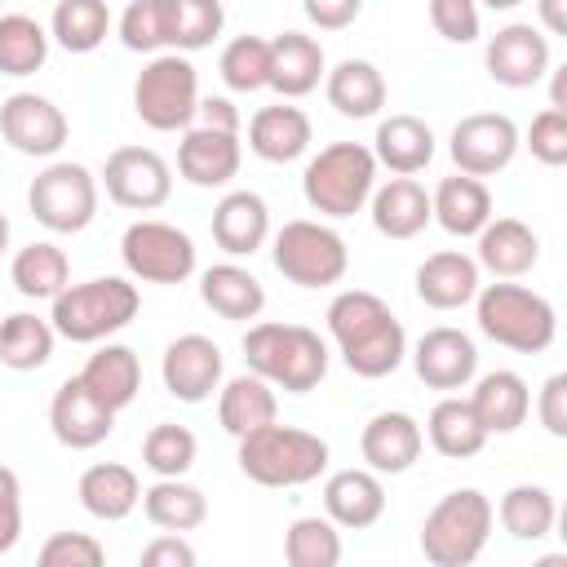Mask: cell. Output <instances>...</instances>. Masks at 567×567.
Here are the masks:
<instances>
[{"mask_svg":"<svg viewBox=\"0 0 567 567\" xmlns=\"http://www.w3.org/2000/svg\"><path fill=\"white\" fill-rule=\"evenodd\" d=\"M75 492H80V505L93 518H102V523H120V518H128L142 505V478L128 465H120V461L89 465L80 474V487Z\"/></svg>","mask_w":567,"mask_h":567,"instance_id":"31","label":"cell"},{"mask_svg":"<svg viewBox=\"0 0 567 567\" xmlns=\"http://www.w3.org/2000/svg\"><path fill=\"white\" fill-rule=\"evenodd\" d=\"M244 363L288 394H310L328 377V346L306 323H252L244 332Z\"/></svg>","mask_w":567,"mask_h":567,"instance_id":"2","label":"cell"},{"mask_svg":"<svg viewBox=\"0 0 567 567\" xmlns=\"http://www.w3.org/2000/svg\"><path fill=\"white\" fill-rule=\"evenodd\" d=\"M554 84H549V106L554 111H567V66H549Z\"/></svg>","mask_w":567,"mask_h":567,"instance_id":"57","label":"cell"},{"mask_svg":"<svg viewBox=\"0 0 567 567\" xmlns=\"http://www.w3.org/2000/svg\"><path fill=\"white\" fill-rule=\"evenodd\" d=\"M142 509L159 532H195L208 518V496L182 478H155L142 492Z\"/></svg>","mask_w":567,"mask_h":567,"instance_id":"38","label":"cell"},{"mask_svg":"<svg viewBox=\"0 0 567 567\" xmlns=\"http://www.w3.org/2000/svg\"><path fill=\"white\" fill-rule=\"evenodd\" d=\"M221 22H226L221 0H168V49L173 53L208 49L221 35Z\"/></svg>","mask_w":567,"mask_h":567,"instance_id":"43","label":"cell"},{"mask_svg":"<svg viewBox=\"0 0 567 567\" xmlns=\"http://www.w3.org/2000/svg\"><path fill=\"white\" fill-rule=\"evenodd\" d=\"M412 368L430 390H465L478 372V350L461 328H430L412 350Z\"/></svg>","mask_w":567,"mask_h":567,"instance_id":"18","label":"cell"},{"mask_svg":"<svg viewBox=\"0 0 567 567\" xmlns=\"http://www.w3.org/2000/svg\"><path fill=\"white\" fill-rule=\"evenodd\" d=\"M80 381H84L111 412H120V408H128V403L137 399V390H142V363H137V354H133L128 346L106 341L97 354H89Z\"/></svg>","mask_w":567,"mask_h":567,"instance_id":"36","label":"cell"},{"mask_svg":"<svg viewBox=\"0 0 567 567\" xmlns=\"http://www.w3.org/2000/svg\"><path fill=\"white\" fill-rule=\"evenodd\" d=\"M137 306H142L137 284L106 275V279H89V284H66L53 297L49 323L58 337H66L75 346H93V341H106L111 332L128 328L137 319Z\"/></svg>","mask_w":567,"mask_h":567,"instance_id":"3","label":"cell"},{"mask_svg":"<svg viewBox=\"0 0 567 567\" xmlns=\"http://www.w3.org/2000/svg\"><path fill=\"white\" fill-rule=\"evenodd\" d=\"M328 106L346 120H372L385 106V75L368 58H341L332 71H323Z\"/></svg>","mask_w":567,"mask_h":567,"instance_id":"28","label":"cell"},{"mask_svg":"<svg viewBox=\"0 0 567 567\" xmlns=\"http://www.w3.org/2000/svg\"><path fill=\"white\" fill-rule=\"evenodd\" d=\"M0 4H4V0H0Z\"/></svg>","mask_w":567,"mask_h":567,"instance_id":"60","label":"cell"},{"mask_svg":"<svg viewBox=\"0 0 567 567\" xmlns=\"http://www.w3.org/2000/svg\"><path fill=\"white\" fill-rule=\"evenodd\" d=\"M421 447H425V430L408 412H377L363 425V434H359V452H363L368 470H377V474H403V470H412L416 456H421Z\"/></svg>","mask_w":567,"mask_h":567,"instance_id":"19","label":"cell"},{"mask_svg":"<svg viewBox=\"0 0 567 567\" xmlns=\"http://www.w3.org/2000/svg\"><path fill=\"white\" fill-rule=\"evenodd\" d=\"M9 279H13V288H18L22 297H31V301H53V297L71 284V261H66V252H62L58 244L35 239V244L18 248V257H13V266H9Z\"/></svg>","mask_w":567,"mask_h":567,"instance_id":"37","label":"cell"},{"mask_svg":"<svg viewBox=\"0 0 567 567\" xmlns=\"http://www.w3.org/2000/svg\"><path fill=\"white\" fill-rule=\"evenodd\" d=\"M328 62H323V44L315 35L301 31H284L270 40V89L279 97H306L319 89Z\"/></svg>","mask_w":567,"mask_h":567,"instance_id":"26","label":"cell"},{"mask_svg":"<svg viewBox=\"0 0 567 567\" xmlns=\"http://www.w3.org/2000/svg\"><path fill=\"white\" fill-rule=\"evenodd\" d=\"M199 297H204V306H208L213 315L235 319V323H239V319H257L261 306H266L261 279H257L252 270L235 266V261L208 266V270L199 275Z\"/></svg>","mask_w":567,"mask_h":567,"instance_id":"34","label":"cell"},{"mask_svg":"<svg viewBox=\"0 0 567 567\" xmlns=\"http://www.w3.org/2000/svg\"><path fill=\"white\" fill-rule=\"evenodd\" d=\"M301 9L319 31H341V27H350L359 18L363 0H301Z\"/></svg>","mask_w":567,"mask_h":567,"instance_id":"54","label":"cell"},{"mask_svg":"<svg viewBox=\"0 0 567 567\" xmlns=\"http://www.w3.org/2000/svg\"><path fill=\"white\" fill-rule=\"evenodd\" d=\"M447 151H452L461 173L492 177V173L514 164V155H518V124L509 115H501V111H474V115L456 120V128L447 137Z\"/></svg>","mask_w":567,"mask_h":567,"instance_id":"12","label":"cell"},{"mask_svg":"<svg viewBox=\"0 0 567 567\" xmlns=\"http://www.w3.org/2000/svg\"><path fill=\"white\" fill-rule=\"evenodd\" d=\"M536 13L549 35H567V0H536Z\"/></svg>","mask_w":567,"mask_h":567,"instance_id":"56","label":"cell"},{"mask_svg":"<svg viewBox=\"0 0 567 567\" xmlns=\"http://www.w3.org/2000/svg\"><path fill=\"white\" fill-rule=\"evenodd\" d=\"M239 470L261 487H306L328 470V443L297 425H261L239 439Z\"/></svg>","mask_w":567,"mask_h":567,"instance_id":"4","label":"cell"},{"mask_svg":"<svg viewBox=\"0 0 567 567\" xmlns=\"http://www.w3.org/2000/svg\"><path fill=\"white\" fill-rule=\"evenodd\" d=\"M496 518L501 527L514 536V540H545L554 532V518H558V505L549 496V487L540 483H518L501 496L496 505Z\"/></svg>","mask_w":567,"mask_h":567,"instance_id":"40","label":"cell"},{"mask_svg":"<svg viewBox=\"0 0 567 567\" xmlns=\"http://www.w3.org/2000/svg\"><path fill=\"white\" fill-rule=\"evenodd\" d=\"M120 257L142 284H182L195 275V239L168 221H133L120 239Z\"/></svg>","mask_w":567,"mask_h":567,"instance_id":"11","label":"cell"},{"mask_svg":"<svg viewBox=\"0 0 567 567\" xmlns=\"http://www.w3.org/2000/svg\"><path fill=\"white\" fill-rule=\"evenodd\" d=\"M279 416V399H275V385L261 381L257 372H244V377H230L221 385V399H217V421L230 439H244L261 425H270Z\"/></svg>","mask_w":567,"mask_h":567,"instance_id":"33","label":"cell"},{"mask_svg":"<svg viewBox=\"0 0 567 567\" xmlns=\"http://www.w3.org/2000/svg\"><path fill=\"white\" fill-rule=\"evenodd\" d=\"M328 332L341 346L346 368L354 377H363V381L390 377L403 363V354H408L403 323L368 288H346V292L332 297V306H328Z\"/></svg>","mask_w":567,"mask_h":567,"instance_id":"1","label":"cell"},{"mask_svg":"<svg viewBox=\"0 0 567 567\" xmlns=\"http://www.w3.org/2000/svg\"><path fill=\"white\" fill-rule=\"evenodd\" d=\"M425 434H430V447H434L439 456H447V461H470V456H478L483 443L492 439V434L483 430V421L474 416L470 399H461V394H447V399H439V403L430 408Z\"/></svg>","mask_w":567,"mask_h":567,"instance_id":"35","label":"cell"},{"mask_svg":"<svg viewBox=\"0 0 567 567\" xmlns=\"http://www.w3.org/2000/svg\"><path fill=\"white\" fill-rule=\"evenodd\" d=\"M106 549L89 532H53L40 545V567H102Z\"/></svg>","mask_w":567,"mask_h":567,"instance_id":"48","label":"cell"},{"mask_svg":"<svg viewBox=\"0 0 567 567\" xmlns=\"http://www.w3.org/2000/svg\"><path fill=\"white\" fill-rule=\"evenodd\" d=\"M372 155L377 164H385L394 177H412L421 173L430 159H434V133L425 120L416 115H390L377 124V137H372Z\"/></svg>","mask_w":567,"mask_h":567,"instance_id":"32","label":"cell"},{"mask_svg":"<svg viewBox=\"0 0 567 567\" xmlns=\"http://www.w3.org/2000/svg\"><path fill=\"white\" fill-rule=\"evenodd\" d=\"M470 408H474V416L483 421L487 434H514L532 412V390H527V381L518 372L496 368V372L474 381Z\"/></svg>","mask_w":567,"mask_h":567,"instance_id":"27","label":"cell"},{"mask_svg":"<svg viewBox=\"0 0 567 567\" xmlns=\"http://www.w3.org/2000/svg\"><path fill=\"white\" fill-rule=\"evenodd\" d=\"M4 248H9V217L0 213V257H4Z\"/></svg>","mask_w":567,"mask_h":567,"instance_id":"59","label":"cell"},{"mask_svg":"<svg viewBox=\"0 0 567 567\" xmlns=\"http://www.w3.org/2000/svg\"><path fill=\"white\" fill-rule=\"evenodd\" d=\"M195 115L208 124V128H221V133H239V111L230 97H199Z\"/></svg>","mask_w":567,"mask_h":567,"instance_id":"55","label":"cell"},{"mask_svg":"<svg viewBox=\"0 0 567 567\" xmlns=\"http://www.w3.org/2000/svg\"><path fill=\"white\" fill-rule=\"evenodd\" d=\"M284 558L288 567H337L341 563V532L332 518L306 514L292 518L288 536H284Z\"/></svg>","mask_w":567,"mask_h":567,"instance_id":"44","label":"cell"},{"mask_svg":"<svg viewBox=\"0 0 567 567\" xmlns=\"http://www.w3.org/2000/svg\"><path fill=\"white\" fill-rule=\"evenodd\" d=\"M478 270H492L496 279H518L540 261V239L518 217H487L478 230Z\"/></svg>","mask_w":567,"mask_h":567,"instance_id":"23","label":"cell"},{"mask_svg":"<svg viewBox=\"0 0 567 567\" xmlns=\"http://www.w3.org/2000/svg\"><path fill=\"white\" fill-rule=\"evenodd\" d=\"M323 509L337 527L363 532L385 514V487L377 470H337L323 483Z\"/></svg>","mask_w":567,"mask_h":567,"instance_id":"21","label":"cell"},{"mask_svg":"<svg viewBox=\"0 0 567 567\" xmlns=\"http://www.w3.org/2000/svg\"><path fill=\"white\" fill-rule=\"evenodd\" d=\"M66 115L53 97L44 93H9L0 102V137L18 151V155H35V159H49L66 146Z\"/></svg>","mask_w":567,"mask_h":567,"instance_id":"14","label":"cell"},{"mask_svg":"<svg viewBox=\"0 0 567 567\" xmlns=\"http://www.w3.org/2000/svg\"><path fill=\"white\" fill-rule=\"evenodd\" d=\"M111 31V9L106 0H58L49 18V35L66 53H93Z\"/></svg>","mask_w":567,"mask_h":567,"instance_id":"41","label":"cell"},{"mask_svg":"<svg viewBox=\"0 0 567 567\" xmlns=\"http://www.w3.org/2000/svg\"><path fill=\"white\" fill-rule=\"evenodd\" d=\"M478 261L456 252V248H443V252H430L421 266H416V297L430 306V310H461L474 301L478 292Z\"/></svg>","mask_w":567,"mask_h":567,"instance_id":"24","label":"cell"},{"mask_svg":"<svg viewBox=\"0 0 567 567\" xmlns=\"http://www.w3.org/2000/svg\"><path fill=\"white\" fill-rule=\"evenodd\" d=\"M31 217L53 235H75L97 217V177L84 164L58 159L27 186Z\"/></svg>","mask_w":567,"mask_h":567,"instance_id":"10","label":"cell"},{"mask_svg":"<svg viewBox=\"0 0 567 567\" xmlns=\"http://www.w3.org/2000/svg\"><path fill=\"white\" fill-rule=\"evenodd\" d=\"M478 4H487V9H496V13H509V9H518L523 0H478Z\"/></svg>","mask_w":567,"mask_h":567,"instance_id":"58","label":"cell"},{"mask_svg":"<svg viewBox=\"0 0 567 567\" xmlns=\"http://www.w3.org/2000/svg\"><path fill=\"white\" fill-rule=\"evenodd\" d=\"M164 390L182 403H204L213 399V390L221 385V350L213 337L204 332H186L177 341H168L164 363H159Z\"/></svg>","mask_w":567,"mask_h":567,"instance_id":"16","label":"cell"},{"mask_svg":"<svg viewBox=\"0 0 567 567\" xmlns=\"http://www.w3.org/2000/svg\"><path fill=\"white\" fill-rule=\"evenodd\" d=\"M120 40L133 53L168 49V0H133L120 13Z\"/></svg>","mask_w":567,"mask_h":567,"instance_id":"47","label":"cell"},{"mask_svg":"<svg viewBox=\"0 0 567 567\" xmlns=\"http://www.w3.org/2000/svg\"><path fill=\"white\" fill-rule=\"evenodd\" d=\"M53 323L31 315V310H18L9 319H0V363L13 368V372H35L53 359Z\"/></svg>","mask_w":567,"mask_h":567,"instance_id":"39","label":"cell"},{"mask_svg":"<svg viewBox=\"0 0 567 567\" xmlns=\"http://www.w3.org/2000/svg\"><path fill=\"white\" fill-rule=\"evenodd\" d=\"M102 186H106L111 204L133 208V213H151V208H159L173 195V173H168L159 151H151V146H120V151L106 155Z\"/></svg>","mask_w":567,"mask_h":567,"instance_id":"13","label":"cell"},{"mask_svg":"<svg viewBox=\"0 0 567 567\" xmlns=\"http://www.w3.org/2000/svg\"><path fill=\"white\" fill-rule=\"evenodd\" d=\"M49 58V31L27 13H0V75H35Z\"/></svg>","mask_w":567,"mask_h":567,"instance_id":"42","label":"cell"},{"mask_svg":"<svg viewBox=\"0 0 567 567\" xmlns=\"http://www.w3.org/2000/svg\"><path fill=\"white\" fill-rule=\"evenodd\" d=\"M430 217L456 239L478 235L487 226V217H492V190L483 186V177H470V173L443 177L434 186V195H430Z\"/></svg>","mask_w":567,"mask_h":567,"instance_id":"29","label":"cell"},{"mask_svg":"<svg viewBox=\"0 0 567 567\" xmlns=\"http://www.w3.org/2000/svg\"><path fill=\"white\" fill-rule=\"evenodd\" d=\"M270 235V208L257 190H230L213 208V239L230 257H252Z\"/></svg>","mask_w":567,"mask_h":567,"instance_id":"25","label":"cell"},{"mask_svg":"<svg viewBox=\"0 0 567 567\" xmlns=\"http://www.w3.org/2000/svg\"><path fill=\"white\" fill-rule=\"evenodd\" d=\"M536 416H540V425H545L554 439H567V372H554V377L540 385Z\"/></svg>","mask_w":567,"mask_h":567,"instance_id":"52","label":"cell"},{"mask_svg":"<svg viewBox=\"0 0 567 567\" xmlns=\"http://www.w3.org/2000/svg\"><path fill=\"white\" fill-rule=\"evenodd\" d=\"M518 142H527V151H532L545 168H563V164H567V111L545 106V111L527 124V137H518Z\"/></svg>","mask_w":567,"mask_h":567,"instance_id":"49","label":"cell"},{"mask_svg":"<svg viewBox=\"0 0 567 567\" xmlns=\"http://www.w3.org/2000/svg\"><path fill=\"white\" fill-rule=\"evenodd\" d=\"M310 137H315L310 115L301 106H288V102L261 106L248 120V146L266 164H292V159H301L310 151Z\"/></svg>","mask_w":567,"mask_h":567,"instance_id":"22","label":"cell"},{"mask_svg":"<svg viewBox=\"0 0 567 567\" xmlns=\"http://www.w3.org/2000/svg\"><path fill=\"white\" fill-rule=\"evenodd\" d=\"M346 266H350V248L332 226L310 221V217H297V221L279 226V235H275V270L288 284L328 288V284H341Z\"/></svg>","mask_w":567,"mask_h":567,"instance_id":"9","label":"cell"},{"mask_svg":"<svg viewBox=\"0 0 567 567\" xmlns=\"http://www.w3.org/2000/svg\"><path fill=\"white\" fill-rule=\"evenodd\" d=\"M372 226L385 239H416L430 217V195L416 177H390L385 186H372Z\"/></svg>","mask_w":567,"mask_h":567,"instance_id":"30","label":"cell"},{"mask_svg":"<svg viewBox=\"0 0 567 567\" xmlns=\"http://www.w3.org/2000/svg\"><path fill=\"white\" fill-rule=\"evenodd\" d=\"M142 567H195V549L182 540V532H164L142 549Z\"/></svg>","mask_w":567,"mask_h":567,"instance_id":"53","label":"cell"},{"mask_svg":"<svg viewBox=\"0 0 567 567\" xmlns=\"http://www.w3.org/2000/svg\"><path fill=\"white\" fill-rule=\"evenodd\" d=\"M195 434L177 421H159L151 425V434L142 439V465L155 474V478H182L190 465H195Z\"/></svg>","mask_w":567,"mask_h":567,"instance_id":"45","label":"cell"},{"mask_svg":"<svg viewBox=\"0 0 567 567\" xmlns=\"http://www.w3.org/2000/svg\"><path fill=\"white\" fill-rule=\"evenodd\" d=\"M199 106V75L186 53H155L133 80V111L155 133L190 128Z\"/></svg>","mask_w":567,"mask_h":567,"instance_id":"8","label":"cell"},{"mask_svg":"<svg viewBox=\"0 0 567 567\" xmlns=\"http://www.w3.org/2000/svg\"><path fill=\"white\" fill-rule=\"evenodd\" d=\"M474 315L483 337H492L505 350L518 354H540L558 337V315L549 297L523 288V284H487L474 292Z\"/></svg>","mask_w":567,"mask_h":567,"instance_id":"5","label":"cell"},{"mask_svg":"<svg viewBox=\"0 0 567 567\" xmlns=\"http://www.w3.org/2000/svg\"><path fill=\"white\" fill-rule=\"evenodd\" d=\"M487 75L505 89H532L549 71V35H540L532 22L501 27L483 49Z\"/></svg>","mask_w":567,"mask_h":567,"instance_id":"17","label":"cell"},{"mask_svg":"<svg viewBox=\"0 0 567 567\" xmlns=\"http://www.w3.org/2000/svg\"><path fill=\"white\" fill-rule=\"evenodd\" d=\"M217 71H221L226 89H235V93L270 89V40H261V35H235L221 49Z\"/></svg>","mask_w":567,"mask_h":567,"instance_id":"46","label":"cell"},{"mask_svg":"<svg viewBox=\"0 0 567 567\" xmlns=\"http://www.w3.org/2000/svg\"><path fill=\"white\" fill-rule=\"evenodd\" d=\"M496 509L478 487L447 492L421 523V554L434 567H470L492 536Z\"/></svg>","mask_w":567,"mask_h":567,"instance_id":"6","label":"cell"},{"mask_svg":"<svg viewBox=\"0 0 567 567\" xmlns=\"http://www.w3.org/2000/svg\"><path fill=\"white\" fill-rule=\"evenodd\" d=\"M430 22L443 40L470 44V40H478V27H483L478 0H430Z\"/></svg>","mask_w":567,"mask_h":567,"instance_id":"50","label":"cell"},{"mask_svg":"<svg viewBox=\"0 0 567 567\" xmlns=\"http://www.w3.org/2000/svg\"><path fill=\"white\" fill-rule=\"evenodd\" d=\"M177 173L190 186H226L239 173V133H221V128H186L182 146H177Z\"/></svg>","mask_w":567,"mask_h":567,"instance_id":"20","label":"cell"},{"mask_svg":"<svg viewBox=\"0 0 567 567\" xmlns=\"http://www.w3.org/2000/svg\"><path fill=\"white\" fill-rule=\"evenodd\" d=\"M372 186H377V155L363 142H332L301 173V195L323 217H354L368 204Z\"/></svg>","mask_w":567,"mask_h":567,"instance_id":"7","label":"cell"},{"mask_svg":"<svg viewBox=\"0 0 567 567\" xmlns=\"http://www.w3.org/2000/svg\"><path fill=\"white\" fill-rule=\"evenodd\" d=\"M22 536V483L9 465H0V554H9Z\"/></svg>","mask_w":567,"mask_h":567,"instance_id":"51","label":"cell"},{"mask_svg":"<svg viewBox=\"0 0 567 567\" xmlns=\"http://www.w3.org/2000/svg\"><path fill=\"white\" fill-rule=\"evenodd\" d=\"M49 430L62 447L71 452H89L97 443H106V434L115 430V412L80 381V377H66L58 390H53V403H49Z\"/></svg>","mask_w":567,"mask_h":567,"instance_id":"15","label":"cell"}]
</instances>
